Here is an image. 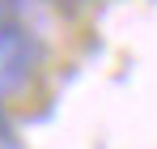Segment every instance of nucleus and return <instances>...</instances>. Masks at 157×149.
I'll return each mask as SVG.
<instances>
[{
  "mask_svg": "<svg viewBox=\"0 0 157 149\" xmlns=\"http://www.w3.org/2000/svg\"><path fill=\"white\" fill-rule=\"evenodd\" d=\"M34 77V43L26 26L0 4V102L21 94Z\"/></svg>",
  "mask_w": 157,
  "mask_h": 149,
  "instance_id": "1",
  "label": "nucleus"
}]
</instances>
